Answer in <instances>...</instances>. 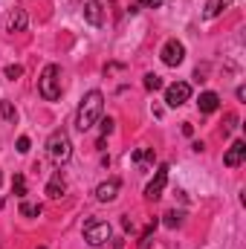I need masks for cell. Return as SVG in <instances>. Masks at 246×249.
<instances>
[{"instance_id": "cell-2", "label": "cell", "mask_w": 246, "mask_h": 249, "mask_svg": "<svg viewBox=\"0 0 246 249\" xmlns=\"http://www.w3.org/2000/svg\"><path fill=\"white\" fill-rule=\"evenodd\" d=\"M38 93L47 99V102H55L61 99V67L58 64H47L41 78H38Z\"/></svg>"}, {"instance_id": "cell-17", "label": "cell", "mask_w": 246, "mask_h": 249, "mask_svg": "<svg viewBox=\"0 0 246 249\" xmlns=\"http://www.w3.org/2000/svg\"><path fill=\"white\" fill-rule=\"evenodd\" d=\"M154 229H157V220L142 232V241H139V249H151V241H154Z\"/></svg>"}, {"instance_id": "cell-13", "label": "cell", "mask_w": 246, "mask_h": 249, "mask_svg": "<svg viewBox=\"0 0 246 249\" xmlns=\"http://www.w3.org/2000/svg\"><path fill=\"white\" fill-rule=\"evenodd\" d=\"M232 6V0H206V9H203V15L206 18H217L223 9H229Z\"/></svg>"}, {"instance_id": "cell-8", "label": "cell", "mask_w": 246, "mask_h": 249, "mask_svg": "<svg viewBox=\"0 0 246 249\" xmlns=\"http://www.w3.org/2000/svg\"><path fill=\"white\" fill-rule=\"evenodd\" d=\"M244 160H246V142H244V139H238V142H232V148L226 151L223 162H226L229 168H238V165H241Z\"/></svg>"}, {"instance_id": "cell-24", "label": "cell", "mask_w": 246, "mask_h": 249, "mask_svg": "<svg viewBox=\"0 0 246 249\" xmlns=\"http://www.w3.org/2000/svg\"><path fill=\"white\" fill-rule=\"evenodd\" d=\"M110 133H113V119H102V136L107 139Z\"/></svg>"}, {"instance_id": "cell-25", "label": "cell", "mask_w": 246, "mask_h": 249, "mask_svg": "<svg viewBox=\"0 0 246 249\" xmlns=\"http://www.w3.org/2000/svg\"><path fill=\"white\" fill-rule=\"evenodd\" d=\"M18 151H20V154L29 151V136H20V139H18Z\"/></svg>"}, {"instance_id": "cell-19", "label": "cell", "mask_w": 246, "mask_h": 249, "mask_svg": "<svg viewBox=\"0 0 246 249\" xmlns=\"http://www.w3.org/2000/svg\"><path fill=\"white\" fill-rule=\"evenodd\" d=\"M157 6H162V0H136V3L130 6V12H139V9H157Z\"/></svg>"}, {"instance_id": "cell-12", "label": "cell", "mask_w": 246, "mask_h": 249, "mask_svg": "<svg viewBox=\"0 0 246 249\" xmlns=\"http://www.w3.org/2000/svg\"><path fill=\"white\" fill-rule=\"evenodd\" d=\"M200 113H214L220 107V96L217 93H200V102H197Z\"/></svg>"}, {"instance_id": "cell-6", "label": "cell", "mask_w": 246, "mask_h": 249, "mask_svg": "<svg viewBox=\"0 0 246 249\" xmlns=\"http://www.w3.org/2000/svg\"><path fill=\"white\" fill-rule=\"evenodd\" d=\"M168 171H171V168H168L165 162L157 168L154 180H151V183H148V188H145V197H148V200H159V197H162V191H165V183H168Z\"/></svg>"}, {"instance_id": "cell-21", "label": "cell", "mask_w": 246, "mask_h": 249, "mask_svg": "<svg viewBox=\"0 0 246 249\" xmlns=\"http://www.w3.org/2000/svg\"><path fill=\"white\" fill-rule=\"evenodd\" d=\"M180 223H183V212H168V214H165V226L174 229V226H180Z\"/></svg>"}, {"instance_id": "cell-5", "label": "cell", "mask_w": 246, "mask_h": 249, "mask_svg": "<svg viewBox=\"0 0 246 249\" xmlns=\"http://www.w3.org/2000/svg\"><path fill=\"white\" fill-rule=\"evenodd\" d=\"M159 55H162V64H165V67H180L183 58H185V47L177 38H171V41H165V47H162Z\"/></svg>"}, {"instance_id": "cell-20", "label": "cell", "mask_w": 246, "mask_h": 249, "mask_svg": "<svg viewBox=\"0 0 246 249\" xmlns=\"http://www.w3.org/2000/svg\"><path fill=\"white\" fill-rule=\"evenodd\" d=\"M145 87H148V90H159V87H162V78L154 75V72H148V75H145Z\"/></svg>"}, {"instance_id": "cell-26", "label": "cell", "mask_w": 246, "mask_h": 249, "mask_svg": "<svg viewBox=\"0 0 246 249\" xmlns=\"http://www.w3.org/2000/svg\"><path fill=\"white\" fill-rule=\"evenodd\" d=\"M38 249H47V247H38Z\"/></svg>"}, {"instance_id": "cell-15", "label": "cell", "mask_w": 246, "mask_h": 249, "mask_svg": "<svg viewBox=\"0 0 246 249\" xmlns=\"http://www.w3.org/2000/svg\"><path fill=\"white\" fill-rule=\"evenodd\" d=\"M136 165H145V162H154V148H139L133 157H130Z\"/></svg>"}, {"instance_id": "cell-3", "label": "cell", "mask_w": 246, "mask_h": 249, "mask_svg": "<svg viewBox=\"0 0 246 249\" xmlns=\"http://www.w3.org/2000/svg\"><path fill=\"white\" fill-rule=\"evenodd\" d=\"M47 151H50V157L61 165L67 162L70 157H72V142H70V136H67V130H55L50 139H47Z\"/></svg>"}, {"instance_id": "cell-10", "label": "cell", "mask_w": 246, "mask_h": 249, "mask_svg": "<svg viewBox=\"0 0 246 249\" xmlns=\"http://www.w3.org/2000/svg\"><path fill=\"white\" fill-rule=\"evenodd\" d=\"M84 18H87L90 26H102V23H105V9H102V3H99V0H90V3L84 6Z\"/></svg>"}, {"instance_id": "cell-7", "label": "cell", "mask_w": 246, "mask_h": 249, "mask_svg": "<svg viewBox=\"0 0 246 249\" xmlns=\"http://www.w3.org/2000/svg\"><path fill=\"white\" fill-rule=\"evenodd\" d=\"M188 96H191V84H185V81H174L168 90H165V105L168 107H180L188 102Z\"/></svg>"}, {"instance_id": "cell-23", "label": "cell", "mask_w": 246, "mask_h": 249, "mask_svg": "<svg viewBox=\"0 0 246 249\" xmlns=\"http://www.w3.org/2000/svg\"><path fill=\"white\" fill-rule=\"evenodd\" d=\"M3 72H6V78H18V75L23 72V67H20V64H9Z\"/></svg>"}, {"instance_id": "cell-9", "label": "cell", "mask_w": 246, "mask_h": 249, "mask_svg": "<svg viewBox=\"0 0 246 249\" xmlns=\"http://www.w3.org/2000/svg\"><path fill=\"white\" fill-rule=\"evenodd\" d=\"M119 188H122V183L113 177V180H107V183H102V186L96 188V200L99 203H110V200L119 197Z\"/></svg>"}, {"instance_id": "cell-4", "label": "cell", "mask_w": 246, "mask_h": 249, "mask_svg": "<svg viewBox=\"0 0 246 249\" xmlns=\"http://www.w3.org/2000/svg\"><path fill=\"white\" fill-rule=\"evenodd\" d=\"M110 235H113V229H110V223H105V220H87V223H84V241H87L90 247H105V244L110 241Z\"/></svg>"}, {"instance_id": "cell-14", "label": "cell", "mask_w": 246, "mask_h": 249, "mask_svg": "<svg viewBox=\"0 0 246 249\" xmlns=\"http://www.w3.org/2000/svg\"><path fill=\"white\" fill-rule=\"evenodd\" d=\"M61 194H64V180H61V174H55V177L47 183V197H50V200H58Z\"/></svg>"}, {"instance_id": "cell-16", "label": "cell", "mask_w": 246, "mask_h": 249, "mask_svg": "<svg viewBox=\"0 0 246 249\" xmlns=\"http://www.w3.org/2000/svg\"><path fill=\"white\" fill-rule=\"evenodd\" d=\"M12 191H15L18 197H26V180H23V174H15V177H12Z\"/></svg>"}, {"instance_id": "cell-18", "label": "cell", "mask_w": 246, "mask_h": 249, "mask_svg": "<svg viewBox=\"0 0 246 249\" xmlns=\"http://www.w3.org/2000/svg\"><path fill=\"white\" fill-rule=\"evenodd\" d=\"M20 214L23 217H38L41 214V206L38 203H20Z\"/></svg>"}, {"instance_id": "cell-1", "label": "cell", "mask_w": 246, "mask_h": 249, "mask_svg": "<svg viewBox=\"0 0 246 249\" xmlns=\"http://www.w3.org/2000/svg\"><path fill=\"white\" fill-rule=\"evenodd\" d=\"M102 107H105V96L99 93V90H90L84 99H81V105H78V113H75V127L84 133V130H90L93 124L102 119Z\"/></svg>"}, {"instance_id": "cell-11", "label": "cell", "mask_w": 246, "mask_h": 249, "mask_svg": "<svg viewBox=\"0 0 246 249\" xmlns=\"http://www.w3.org/2000/svg\"><path fill=\"white\" fill-rule=\"evenodd\" d=\"M6 26H9V32H23V29H26V12H23V9H12Z\"/></svg>"}, {"instance_id": "cell-22", "label": "cell", "mask_w": 246, "mask_h": 249, "mask_svg": "<svg viewBox=\"0 0 246 249\" xmlns=\"http://www.w3.org/2000/svg\"><path fill=\"white\" fill-rule=\"evenodd\" d=\"M0 116L9 119V122H15V107H12L9 102H0Z\"/></svg>"}]
</instances>
